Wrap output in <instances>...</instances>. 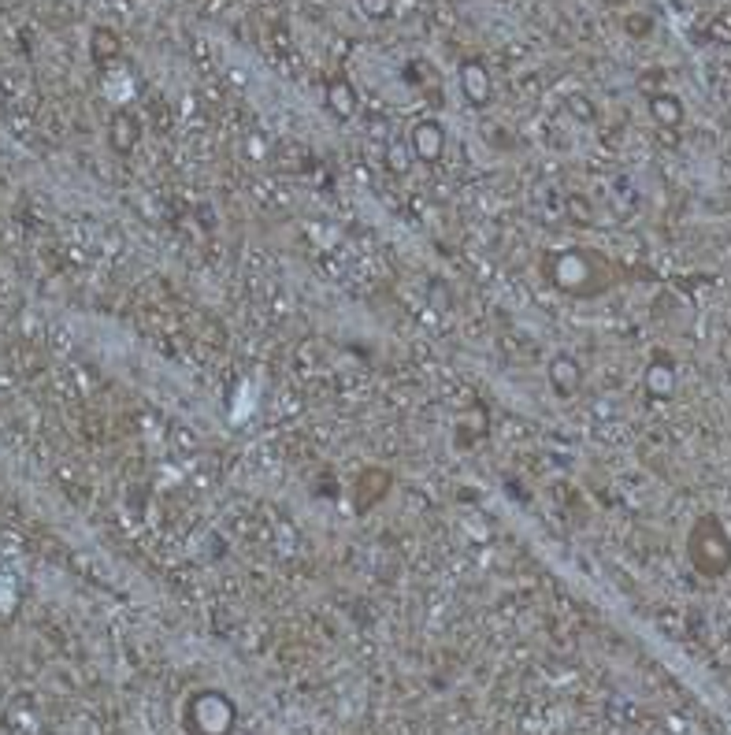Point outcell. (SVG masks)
Returning <instances> with one entry per match:
<instances>
[{
	"label": "cell",
	"mask_w": 731,
	"mask_h": 735,
	"mask_svg": "<svg viewBox=\"0 0 731 735\" xmlns=\"http://www.w3.org/2000/svg\"><path fill=\"white\" fill-rule=\"evenodd\" d=\"M661 82H665V71L661 67H654V74H642L638 78V90L649 97V93H661Z\"/></svg>",
	"instance_id": "obj_17"
},
{
	"label": "cell",
	"mask_w": 731,
	"mask_h": 735,
	"mask_svg": "<svg viewBox=\"0 0 731 735\" xmlns=\"http://www.w3.org/2000/svg\"><path fill=\"white\" fill-rule=\"evenodd\" d=\"M323 101H327V108H331V115L335 119H353L356 115V108H360V101H356V86L349 78H331L327 82V90H323Z\"/></svg>",
	"instance_id": "obj_8"
},
{
	"label": "cell",
	"mask_w": 731,
	"mask_h": 735,
	"mask_svg": "<svg viewBox=\"0 0 731 735\" xmlns=\"http://www.w3.org/2000/svg\"><path fill=\"white\" fill-rule=\"evenodd\" d=\"M542 279L553 286V290L572 294V298H598L617 282L605 264V257L594 250H583V245L550 250L542 257Z\"/></svg>",
	"instance_id": "obj_1"
},
{
	"label": "cell",
	"mask_w": 731,
	"mask_h": 735,
	"mask_svg": "<svg viewBox=\"0 0 731 735\" xmlns=\"http://www.w3.org/2000/svg\"><path fill=\"white\" fill-rule=\"evenodd\" d=\"M605 5H613V8H620V5H624V0H605Z\"/></svg>",
	"instance_id": "obj_18"
},
{
	"label": "cell",
	"mask_w": 731,
	"mask_h": 735,
	"mask_svg": "<svg viewBox=\"0 0 731 735\" xmlns=\"http://www.w3.org/2000/svg\"><path fill=\"white\" fill-rule=\"evenodd\" d=\"M646 104H649V119L658 122V131H679V127H683L687 108H683V101H679L676 93H668V90L649 93Z\"/></svg>",
	"instance_id": "obj_7"
},
{
	"label": "cell",
	"mask_w": 731,
	"mask_h": 735,
	"mask_svg": "<svg viewBox=\"0 0 731 735\" xmlns=\"http://www.w3.org/2000/svg\"><path fill=\"white\" fill-rule=\"evenodd\" d=\"M383 163H386V172H390V175L404 179V175L413 172L416 156H413L409 142H404V138H394V142H386V149H383Z\"/></svg>",
	"instance_id": "obj_10"
},
{
	"label": "cell",
	"mask_w": 731,
	"mask_h": 735,
	"mask_svg": "<svg viewBox=\"0 0 731 735\" xmlns=\"http://www.w3.org/2000/svg\"><path fill=\"white\" fill-rule=\"evenodd\" d=\"M646 394L654 397V401H672L676 397V387H679V376H676V364H672V357H665V353H658L654 360H649V368H646Z\"/></svg>",
	"instance_id": "obj_6"
},
{
	"label": "cell",
	"mask_w": 731,
	"mask_h": 735,
	"mask_svg": "<svg viewBox=\"0 0 731 735\" xmlns=\"http://www.w3.org/2000/svg\"><path fill=\"white\" fill-rule=\"evenodd\" d=\"M457 78H461V93H464V101H468L472 108H486V104H491V97H494V82H491V71H486L482 60H475V56L461 60Z\"/></svg>",
	"instance_id": "obj_4"
},
{
	"label": "cell",
	"mask_w": 731,
	"mask_h": 735,
	"mask_svg": "<svg viewBox=\"0 0 731 735\" xmlns=\"http://www.w3.org/2000/svg\"><path fill=\"white\" fill-rule=\"evenodd\" d=\"M564 112L572 115V119H580V122H594L598 119V108H594V101L587 93H568L564 97Z\"/></svg>",
	"instance_id": "obj_13"
},
{
	"label": "cell",
	"mask_w": 731,
	"mask_h": 735,
	"mask_svg": "<svg viewBox=\"0 0 731 735\" xmlns=\"http://www.w3.org/2000/svg\"><path fill=\"white\" fill-rule=\"evenodd\" d=\"M624 30H628L631 37H646L649 30H654V19H649V15H628V19H624Z\"/></svg>",
	"instance_id": "obj_16"
},
{
	"label": "cell",
	"mask_w": 731,
	"mask_h": 735,
	"mask_svg": "<svg viewBox=\"0 0 731 735\" xmlns=\"http://www.w3.org/2000/svg\"><path fill=\"white\" fill-rule=\"evenodd\" d=\"M108 142L115 152H134V145L141 142V122L131 112H115L112 115V127H108Z\"/></svg>",
	"instance_id": "obj_9"
},
{
	"label": "cell",
	"mask_w": 731,
	"mask_h": 735,
	"mask_svg": "<svg viewBox=\"0 0 731 735\" xmlns=\"http://www.w3.org/2000/svg\"><path fill=\"white\" fill-rule=\"evenodd\" d=\"M356 8L364 19H372V23H383L394 15V0H356Z\"/></svg>",
	"instance_id": "obj_14"
},
{
	"label": "cell",
	"mask_w": 731,
	"mask_h": 735,
	"mask_svg": "<svg viewBox=\"0 0 731 735\" xmlns=\"http://www.w3.org/2000/svg\"><path fill=\"white\" fill-rule=\"evenodd\" d=\"M90 56H93L97 64H108V60L119 56V34H115L112 26H97V30L90 34Z\"/></svg>",
	"instance_id": "obj_11"
},
{
	"label": "cell",
	"mask_w": 731,
	"mask_h": 735,
	"mask_svg": "<svg viewBox=\"0 0 731 735\" xmlns=\"http://www.w3.org/2000/svg\"><path fill=\"white\" fill-rule=\"evenodd\" d=\"M706 37L713 41V45H727V49H731V19H727V15H716V19L706 26Z\"/></svg>",
	"instance_id": "obj_15"
},
{
	"label": "cell",
	"mask_w": 731,
	"mask_h": 735,
	"mask_svg": "<svg viewBox=\"0 0 731 735\" xmlns=\"http://www.w3.org/2000/svg\"><path fill=\"white\" fill-rule=\"evenodd\" d=\"M564 216L572 220L576 227H594V223H598V220H594V204H590V201H583L580 193L564 197Z\"/></svg>",
	"instance_id": "obj_12"
},
{
	"label": "cell",
	"mask_w": 731,
	"mask_h": 735,
	"mask_svg": "<svg viewBox=\"0 0 731 735\" xmlns=\"http://www.w3.org/2000/svg\"><path fill=\"white\" fill-rule=\"evenodd\" d=\"M687 557L695 572L709 580H720L731 572V535L716 513H702L687 531Z\"/></svg>",
	"instance_id": "obj_2"
},
{
	"label": "cell",
	"mask_w": 731,
	"mask_h": 735,
	"mask_svg": "<svg viewBox=\"0 0 731 735\" xmlns=\"http://www.w3.org/2000/svg\"><path fill=\"white\" fill-rule=\"evenodd\" d=\"M546 376H550V387L560 397H572L583 387V368H580V360L572 353H553L550 364H546Z\"/></svg>",
	"instance_id": "obj_5"
},
{
	"label": "cell",
	"mask_w": 731,
	"mask_h": 735,
	"mask_svg": "<svg viewBox=\"0 0 731 735\" xmlns=\"http://www.w3.org/2000/svg\"><path fill=\"white\" fill-rule=\"evenodd\" d=\"M404 142H409V149L420 163H431L434 168V163H442V156H445V122L434 115H424L409 127Z\"/></svg>",
	"instance_id": "obj_3"
}]
</instances>
